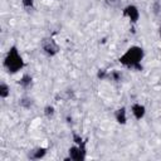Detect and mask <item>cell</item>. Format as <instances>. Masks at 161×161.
I'll return each instance as SVG.
<instances>
[{
  "instance_id": "obj_11",
  "label": "cell",
  "mask_w": 161,
  "mask_h": 161,
  "mask_svg": "<svg viewBox=\"0 0 161 161\" xmlns=\"http://www.w3.org/2000/svg\"><path fill=\"white\" fill-rule=\"evenodd\" d=\"M20 104H21L23 107H25V108H29V107L31 106V99H29V98H23V99L20 101Z\"/></svg>"
},
{
  "instance_id": "obj_1",
  "label": "cell",
  "mask_w": 161,
  "mask_h": 161,
  "mask_svg": "<svg viewBox=\"0 0 161 161\" xmlns=\"http://www.w3.org/2000/svg\"><path fill=\"white\" fill-rule=\"evenodd\" d=\"M143 58V49L141 47H131L127 49V52L119 58V63L128 67V68H135L137 70H142L141 60Z\"/></svg>"
},
{
  "instance_id": "obj_13",
  "label": "cell",
  "mask_w": 161,
  "mask_h": 161,
  "mask_svg": "<svg viewBox=\"0 0 161 161\" xmlns=\"http://www.w3.org/2000/svg\"><path fill=\"white\" fill-rule=\"evenodd\" d=\"M112 79H114V80H119L121 79V73L119 72H117V70H113L112 73H111V75H109Z\"/></svg>"
},
{
  "instance_id": "obj_7",
  "label": "cell",
  "mask_w": 161,
  "mask_h": 161,
  "mask_svg": "<svg viewBox=\"0 0 161 161\" xmlns=\"http://www.w3.org/2000/svg\"><path fill=\"white\" fill-rule=\"evenodd\" d=\"M114 117H116V121H117L118 123L125 125L126 121H127V117H126V109H125L123 107L119 108V109H117L116 113H114Z\"/></svg>"
},
{
  "instance_id": "obj_12",
  "label": "cell",
  "mask_w": 161,
  "mask_h": 161,
  "mask_svg": "<svg viewBox=\"0 0 161 161\" xmlns=\"http://www.w3.org/2000/svg\"><path fill=\"white\" fill-rule=\"evenodd\" d=\"M44 113H45V116H53V113H54V108L52 107V106H47L45 108H44Z\"/></svg>"
},
{
  "instance_id": "obj_15",
  "label": "cell",
  "mask_w": 161,
  "mask_h": 161,
  "mask_svg": "<svg viewBox=\"0 0 161 161\" xmlns=\"http://www.w3.org/2000/svg\"><path fill=\"white\" fill-rule=\"evenodd\" d=\"M160 36H161V26H160Z\"/></svg>"
},
{
  "instance_id": "obj_2",
  "label": "cell",
  "mask_w": 161,
  "mask_h": 161,
  "mask_svg": "<svg viewBox=\"0 0 161 161\" xmlns=\"http://www.w3.org/2000/svg\"><path fill=\"white\" fill-rule=\"evenodd\" d=\"M4 65L10 73H16L24 67V60L20 57L16 47H11L4 59Z\"/></svg>"
},
{
  "instance_id": "obj_10",
  "label": "cell",
  "mask_w": 161,
  "mask_h": 161,
  "mask_svg": "<svg viewBox=\"0 0 161 161\" xmlns=\"http://www.w3.org/2000/svg\"><path fill=\"white\" fill-rule=\"evenodd\" d=\"M9 93H10L9 87H8L5 83H1V84H0V96H1L3 98H6V97L9 96Z\"/></svg>"
},
{
  "instance_id": "obj_3",
  "label": "cell",
  "mask_w": 161,
  "mask_h": 161,
  "mask_svg": "<svg viewBox=\"0 0 161 161\" xmlns=\"http://www.w3.org/2000/svg\"><path fill=\"white\" fill-rule=\"evenodd\" d=\"M86 141H82L80 143H78L79 146L75 147H70L69 148V158L74 160V161H82L86 158Z\"/></svg>"
},
{
  "instance_id": "obj_4",
  "label": "cell",
  "mask_w": 161,
  "mask_h": 161,
  "mask_svg": "<svg viewBox=\"0 0 161 161\" xmlns=\"http://www.w3.org/2000/svg\"><path fill=\"white\" fill-rule=\"evenodd\" d=\"M42 48H43V50L48 54V55H55L57 53H58V50H59V47H58V44L52 39V38H45V39H43V42H42Z\"/></svg>"
},
{
  "instance_id": "obj_9",
  "label": "cell",
  "mask_w": 161,
  "mask_h": 161,
  "mask_svg": "<svg viewBox=\"0 0 161 161\" xmlns=\"http://www.w3.org/2000/svg\"><path fill=\"white\" fill-rule=\"evenodd\" d=\"M45 153H47V150L42 147V148H38V150L33 151V153L30 155V157H31V158H40V157H43Z\"/></svg>"
},
{
  "instance_id": "obj_8",
  "label": "cell",
  "mask_w": 161,
  "mask_h": 161,
  "mask_svg": "<svg viewBox=\"0 0 161 161\" xmlns=\"http://www.w3.org/2000/svg\"><path fill=\"white\" fill-rule=\"evenodd\" d=\"M19 84H20L23 88L30 87V84H31V77H30L29 74H24V75L21 77V79L19 80Z\"/></svg>"
},
{
  "instance_id": "obj_6",
  "label": "cell",
  "mask_w": 161,
  "mask_h": 161,
  "mask_svg": "<svg viewBox=\"0 0 161 161\" xmlns=\"http://www.w3.org/2000/svg\"><path fill=\"white\" fill-rule=\"evenodd\" d=\"M145 112H146V109H145V107L142 104L136 103V104L132 106V113L136 117V119H141L145 116Z\"/></svg>"
},
{
  "instance_id": "obj_14",
  "label": "cell",
  "mask_w": 161,
  "mask_h": 161,
  "mask_svg": "<svg viewBox=\"0 0 161 161\" xmlns=\"http://www.w3.org/2000/svg\"><path fill=\"white\" fill-rule=\"evenodd\" d=\"M21 3H23V5L25 6V8H33V4H34V0H21Z\"/></svg>"
},
{
  "instance_id": "obj_5",
  "label": "cell",
  "mask_w": 161,
  "mask_h": 161,
  "mask_svg": "<svg viewBox=\"0 0 161 161\" xmlns=\"http://www.w3.org/2000/svg\"><path fill=\"white\" fill-rule=\"evenodd\" d=\"M123 15L127 16L132 23H136L138 20V18H140V11L135 5H128L123 10Z\"/></svg>"
}]
</instances>
